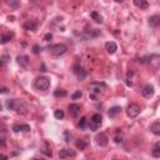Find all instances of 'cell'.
Listing matches in <instances>:
<instances>
[{"mask_svg":"<svg viewBox=\"0 0 160 160\" xmlns=\"http://www.w3.org/2000/svg\"><path fill=\"white\" fill-rule=\"evenodd\" d=\"M5 105L9 110H13L14 113L19 114V115H26L28 114V108H26V105L19 99H8Z\"/></svg>","mask_w":160,"mask_h":160,"instance_id":"1","label":"cell"},{"mask_svg":"<svg viewBox=\"0 0 160 160\" xmlns=\"http://www.w3.org/2000/svg\"><path fill=\"white\" fill-rule=\"evenodd\" d=\"M34 86H35V89L39 91H45L50 88V80L45 76H39L35 79V81H34Z\"/></svg>","mask_w":160,"mask_h":160,"instance_id":"2","label":"cell"},{"mask_svg":"<svg viewBox=\"0 0 160 160\" xmlns=\"http://www.w3.org/2000/svg\"><path fill=\"white\" fill-rule=\"evenodd\" d=\"M66 52H68V46L65 44H54V45L50 46V53L54 56H61Z\"/></svg>","mask_w":160,"mask_h":160,"instance_id":"3","label":"cell"},{"mask_svg":"<svg viewBox=\"0 0 160 160\" xmlns=\"http://www.w3.org/2000/svg\"><path fill=\"white\" fill-rule=\"evenodd\" d=\"M145 63H148V65H150L153 69H159L160 68V55L158 54H151V55L144 58Z\"/></svg>","mask_w":160,"mask_h":160,"instance_id":"4","label":"cell"},{"mask_svg":"<svg viewBox=\"0 0 160 160\" xmlns=\"http://www.w3.org/2000/svg\"><path fill=\"white\" fill-rule=\"evenodd\" d=\"M140 114V106L138 104H129L127 108V115L129 118H137Z\"/></svg>","mask_w":160,"mask_h":160,"instance_id":"5","label":"cell"},{"mask_svg":"<svg viewBox=\"0 0 160 160\" xmlns=\"http://www.w3.org/2000/svg\"><path fill=\"white\" fill-rule=\"evenodd\" d=\"M141 94H143V96L146 98V99H150V98L154 96V94H155V89H154V86H153L151 84H146L144 88L141 89Z\"/></svg>","mask_w":160,"mask_h":160,"instance_id":"6","label":"cell"},{"mask_svg":"<svg viewBox=\"0 0 160 160\" xmlns=\"http://www.w3.org/2000/svg\"><path fill=\"white\" fill-rule=\"evenodd\" d=\"M95 141H96V144L99 146H106L109 144V138L104 133H98L95 135Z\"/></svg>","mask_w":160,"mask_h":160,"instance_id":"7","label":"cell"},{"mask_svg":"<svg viewBox=\"0 0 160 160\" xmlns=\"http://www.w3.org/2000/svg\"><path fill=\"white\" fill-rule=\"evenodd\" d=\"M73 71H74V74L76 75V78L79 79L80 81H83L85 78H86V70H84L81 66H79V65H76V66H74L73 68Z\"/></svg>","mask_w":160,"mask_h":160,"instance_id":"8","label":"cell"},{"mask_svg":"<svg viewBox=\"0 0 160 160\" xmlns=\"http://www.w3.org/2000/svg\"><path fill=\"white\" fill-rule=\"evenodd\" d=\"M23 26H24V29L25 30H31V31H35L36 29H38V23L35 21V20H26L25 23L23 24Z\"/></svg>","mask_w":160,"mask_h":160,"instance_id":"9","label":"cell"},{"mask_svg":"<svg viewBox=\"0 0 160 160\" xmlns=\"http://www.w3.org/2000/svg\"><path fill=\"white\" fill-rule=\"evenodd\" d=\"M73 158V156H75V151L71 150V149H61L59 151V158L60 159H66V158Z\"/></svg>","mask_w":160,"mask_h":160,"instance_id":"10","label":"cell"},{"mask_svg":"<svg viewBox=\"0 0 160 160\" xmlns=\"http://www.w3.org/2000/svg\"><path fill=\"white\" fill-rule=\"evenodd\" d=\"M81 110V106L79 104H69V113L73 116H78Z\"/></svg>","mask_w":160,"mask_h":160,"instance_id":"11","label":"cell"},{"mask_svg":"<svg viewBox=\"0 0 160 160\" xmlns=\"http://www.w3.org/2000/svg\"><path fill=\"white\" fill-rule=\"evenodd\" d=\"M16 61H18V64L21 68H28L29 65V58L26 55H18L16 56Z\"/></svg>","mask_w":160,"mask_h":160,"instance_id":"12","label":"cell"},{"mask_svg":"<svg viewBox=\"0 0 160 160\" xmlns=\"http://www.w3.org/2000/svg\"><path fill=\"white\" fill-rule=\"evenodd\" d=\"M14 133H19V131H30V127L28 124H15L13 127Z\"/></svg>","mask_w":160,"mask_h":160,"instance_id":"13","label":"cell"},{"mask_svg":"<svg viewBox=\"0 0 160 160\" xmlns=\"http://www.w3.org/2000/svg\"><path fill=\"white\" fill-rule=\"evenodd\" d=\"M149 25L153 28H158L160 26V15H153L149 18Z\"/></svg>","mask_w":160,"mask_h":160,"instance_id":"14","label":"cell"},{"mask_svg":"<svg viewBox=\"0 0 160 160\" xmlns=\"http://www.w3.org/2000/svg\"><path fill=\"white\" fill-rule=\"evenodd\" d=\"M105 49H106V52L109 54H114L118 50V45L114 42H108L105 44Z\"/></svg>","mask_w":160,"mask_h":160,"instance_id":"15","label":"cell"},{"mask_svg":"<svg viewBox=\"0 0 160 160\" xmlns=\"http://www.w3.org/2000/svg\"><path fill=\"white\" fill-rule=\"evenodd\" d=\"M134 5L140 8L141 10H145L149 8V3L146 0H134Z\"/></svg>","mask_w":160,"mask_h":160,"instance_id":"16","label":"cell"},{"mask_svg":"<svg viewBox=\"0 0 160 160\" xmlns=\"http://www.w3.org/2000/svg\"><path fill=\"white\" fill-rule=\"evenodd\" d=\"M150 130H151L153 134H155V135H158V137H160V121H156V123H154V124H151Z\"/></svg>","mask_w":160,"mask_h":160,"instance_id":"17","label":"cell"},{"mask_svg":"<svg viewBox=\"0 0 160 160\" xmlns=\"http://www.w3.org/2000/svg\"><path fill=\"white\" fill-rule=\"evenodd\" d=\"M120 111H121V108L120 106H113V108H110V110H109V116L110 118H115L118 114H120Z\"/></svg>","mask_w":160,"mask_h":160,"instance_id":"18","label":"cell"},{"mask_svg":"<svg viewBox=\"0 0 160 160\" xmlns=\"http://www.w3.org/2000/svg\"><path fill=\"white\" fill-rule=\"evenodd\" d=\"M151 155L154 156V158H160V141L155 143L154 148H153V150H151Z\"/></svg>","mask_w":160,"mask_h":160,"instance_id":"19","label":"cell"},{"mask_svg":"<svg viewBox=\"0 0 160 160\" xmlns=\"http://www.w3.org/2000/svg\"><path fill=\"white\" fill-rule=\"evenodd\" d=\"M13 38H14V33H6L1 36V44H6L8 42H10Z\"/></svg>","mask_w":160,"mask_h":160,"instance_id":"20","label":"cell"},{"mask_svg":"<svg viewBox=\"0 0 160 160\" xmlns=\"http://www.w3.org/2000/svg\"><path fill=\"white\" fill-rule=\"evenodd\" d=\"M90 16H91V18H93V20H95L96 23H100V24L103 23V16H101L98 11H91V13H90Z\"/></svg>","mask_w":160,"mask_h":160,"instance_id":"21","label":"cell"},{"mask_svg":"<svg viewBox=\"0 0 160 160\" xmlns=\"http://www.w3.org/2000/svg\"><path fill=\"white\" fill-rule=\"evenodd\" d=\"M75 146L79 149V150H85V149H86V146H88V144H86V141H85V140H81V139H79V140H76Z\"/></svg>","mask_w":160,"mask_h":160,"instance_id":"22","label":"cell"},{"mask_svg":"<svg viewBox=\"0 0 160 160\" xmlns=\"http://www.w3.org/2000/svg\"><path fill=\"white\" fill-rule=\"evenodd\" d=\"M91 121L95 123V124H98V125H101V123H103V116H101L100 114H94L93 116H91Z\"/></svg>","mask_w":160,"mask_h":160,"instance_id":"23","label":"cell"},{"mask_svg":"<svg viewBox=\"0 0 160 160\" xmlns=\"http://www.w3.org/2000/svg\"><path fill=\"white\" fill-rule=\"evenodd\" d=\"M66 95H68V93H66V90H64V89H58L54 91V96L55 98H65Z\"/></svg>","mask_w":160,"mask_h":160,"instance_id":"24","label":"cell"},{"mask_svg":"<svg viewBox=\"0 0 160 160\" xmlns=\"http://www.w3.org/2000/svg\"><path fill=\"white\" fill-rule=\"evenodd\" d=\"M86 123H88V119L85 118V116H83L80 119V121H79V124H78V127H79L80 129H85L86 128Z\"/></svg>","mask_w":160,"mask_h":160,"instance_id":"25","label":"cell"},{"mask_svg":"<svg viewBox=\"0 0 160 160\" xmlns=\"http://www.w3.org/2000/svg\"><path fill=\"white\" fill-rule=\"evenodd\" d=\"M54 116H55L58 120H61V119L64 118V111L60 110V109H58V110H55V113H54Z\"/></svg>","mask_w":160,"mask_h":160,"instance_id":"26","label":"cell"},{"mask_svg":"<svg viewBox=\"0 0 160 160\" xmlns=\"http://www.w3.org/2000/svg\"><path fill=\"white\" fill-rule=\"evenodd\" d=\"M88 127L90 128V130H93V131H95V130H98V129L100 128V125H98V124H95V123H93V121H89V124H88Z\"/></svg>","mask_w":160,"mask_h":160,"instance_id":"27","label":"cell"},{"mask_svg":"<svg viewBox=\"0 0 160 160\" xmlns=\"http://www.w3.org/2000/svg\"><path fill=\"white\" fill-rule=\"evenodd\" d=\"M81 96H83V93H81V91L80 90H76L75 91V93H74L73 94V96H71V98H73V99L74 100H78V99H80V98Z\"/></svg>","mask_w":160,"mask_h":160,"instance_id":"28","label":"cell"},{"mask_svg":"<svg viewBox=\"0 0 160 160\" xmlns=\"http://www.w3.org/2000/svg\"><path fill=\"white\" fill-rule=\"evenodd\" d=\"M10 8H13V9H18L19 6H20V3L19 1H9L8 3Z\"/></svg>","mask_w":160,"mask_h":160,"instance_id":"29","label":"cell"},{"mask_svg":"<svg viewBox=\"0 0 160 160\" xmlns=\"http://www.w3.org/2000/svg\"><path fill=\"white\" fill-rule=\"evenodd\" d=\"M40 50H42V48H40V45H38V44H35V45H33V53L34 54H39Z\"/></svg>","mask_w":160,"mask_h":160,"instance_id":"30","label":"cell"},{"mask_svg":"<svg viewBox=\"0 0 160 160\" xmlns=\"http://www.w3.org/2000/svg\"><path fill=\"white\" fill-rule=\"evenodd\" d=\"M53 39V35H52V34H46V35L45 36H44V40H45V42H50V40H52Z\"/></svg>","mask_w":160,"mask_h":160,"instance_id":"31","label":"cell"},{"mask_svg":"<svg viewBox=\"0 0 160 160\" xmlns=\"http://www.w3.org/2000/svg\"><path fill=\"white\" fill-rule=\"evenodd\" d=\"M114 141H115V143H121V141H123V140H121V137H120V138H119V137H115V138H114Z\"/></svg>","mask_w":160,"mask_h":160,"instance_id":"32","label":"cell"},{"mask_svg":"<svg viewBox=\"0 0 160 160\" xmlns=\"http://www.w3.org/2000/svg\"><path fill=\"white\" fill-rule=\"evenodd\" d=\"M0 159H1V160H8V156H6L5 154H1V155H0Z\"/></svg>","mask_w":160,"mask_h":160,"instance_id":"33","label":"cell"},{"mask_svg":"<svg viewBox=\"0 0 160 160\" xmlns=\"http://www.w3.org/2000/svg\"><path fill=\"white\" fill-rule=\"evenodd\" d=\"M90 98H91L93 100L96 99V95H95V93H91V94H90Z\"/></svg>","mask_w":160,"mask_h":160,"instance_id":"34","label":"cell"},{"mask_svg":"<svg viewBox=\"0 0 160 160\" xmlns=\"http://www.w3.org/2000/svg\"><path fill=\"white\" fill-rule=\"evenodd\" d=\"M6 91H8V89H6V88H1V93H6Z\"/></svg>","mask_w":160,"mask_h":160,"instance_id":"35","label":"cell"},{"mask_svg":"<svg viewBox=\"0 0 160 160\" xmlns=\"http://www.w3.org/2000/svg\"><path fill=\"white\" fill-rule=\"evenodd\" d=\"M5 145V139H1V146Z\"/></svg>","mask_w":160,"mask_h":160,"instance_id":"36","label":"cell"},{"mask_svg":"<svg viewBox=\"0 0 160 160\" xmlns=\"http://www.w3.org/2000/svg\"><path fill=\"white\" fill-rule=\"evenodd\" d=\"M14 16H9V20H10V21H14Z\"/></svg>","mask_w":160,"mask_h":160,"instance_id":"37","label":"cell"},{"mask_svg":"<svg viewBox=\"0 0 160 160\" xmlns=\"http://www.w3.org/2000/svg\"><path fill=\"white\" fill-rule=\"evenodd\" d=\"M42 71H46V70H45V65H44V64L42 65Z\"/></svg>","mask_w":160,"mask_h":160,"instance_id":"38","label":"cell"},{"mask_svg":"<svg viewBox=\"0 0 160 160\" xmlns=\"http://www.w3.org/2000/svg\"><path fill=\"white\" fill-rule=\"evenodd\" d=\"M31 160H45V159H38V158H34V159H31Z\"/></svg>","mask_w":160,"mask_h":160,"instance_id":"39","label":"cell"},{"mask_svg":"<svg viewBox=\"0 0 160 160\" xmlns=\"http://www.w3.org/2000/svg\"><path fill=\"white\" fill-rule=\"evenodd\" d=\"M159 81H160V76H159Z\"/></svg>","mask_w":160,"mask_h":160,"instance_id":"40","label":"cell"}]
</instances>
